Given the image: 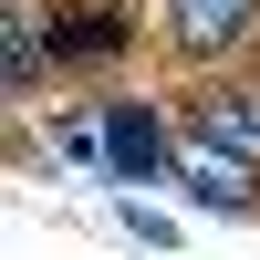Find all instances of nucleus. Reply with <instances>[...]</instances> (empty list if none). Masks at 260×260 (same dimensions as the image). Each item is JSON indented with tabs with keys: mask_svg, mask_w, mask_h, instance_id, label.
Masks as SVG:
<instances>
[{
	"mask_svg": "<svg viewBox=\"0 0 260 260\" xmlns=\"http://www.w3.org/2000/svg\"><path fill=\"white\" fill-rule=\"evenodd\" d=\"M250 42H260V0H156V62L187 83L240 73Z\"/></svg>",
	"mask_w": 260,
	"mask_h": 260,
	"instance_id": "nucleus-1",
	"label": "nucleus"
},
{
	"mask_svg": "<svg viewBox=\"0 0 260 260\" xmlns=\"http://www.w3.org/2000/svg\"><path fill=\"white\" fill-rule=\"evenodd\" d=\"M42 31H52L62 73H115L136 52V0H42Z\"/></svg>",
	"mask_w": 260,
	"mask_h": 260,
	"instance_id": "nucleus-2",
	"label": "nucleus"
},
{
	"mask_svg": "<svg viewBox=\"0 0 260 260\" xmlns=\"http://www.w3.org/2000/svg\"><path fill=\"white\" fill-rule=\"evenodd\" d=\"M177 115H187V136H208V146H229V156H250V167H260V83H240V73L187 83Z\"/></svg>",
	"mask_w": 260,
	"mask_h": 260,
	"instance_id": "nucleus-3",
	"label": "nucleus"
},
{
	"mask_svg": "<svg viewBox=\"0 0 260 260\" xmlns=\"http://www.w3.org/2000/svg\"><path fill=\"white\" fill-rule=\"evenodd\" d=\"M177 187H187L198 208L260 219V167H250V156H229V146H208V136H177Z\"/></svg>",
	"mask_w": 260,
	"mask_h": 260,
	"instance_id": "nucleus-4",
	"label": "nucleus"
},
{
	"mask_svg": "<svg viewBox=\"0 0 260 260\" xmlns=\"http://www.w3.org/2000/svg\"><path fill=\"white\" fill-rule=\"evenodd\" d=\"M104 167H115V177H136V187L177 167V146H167V115H156V104H136V94L104 104Z\"/></svg>",
	"mask_w": 260,
	"mask_h": 260,
	"instance_id": "nucleus-5",
	"label": "nucleus"
},
{
	"mask_svg": "<svg viewBox=\"0 0 260 260\" xmlns=\"http://www.w3.org/2000/svg\"><path fill=\"white\" fill-rule=\"evenodd\" d=\"M0 73H11L21 104H31L42 83H62V52H52V31H42V11H0Z\"/></svg>",
	"mask_w": 260,
	"mask_h": 260,
	"instance_id": "nucleus-6",
	"label": "nucleus"
},
{
	"mask_svg": "<svg viewBox=\"0 0 260 260\" xmlns=\"http://www.w3.org/2000/svg\"><path fill=\"white\" fill-rule=\"evenodd\" d=\"M11 11H42V0H11Z\"/></svg>",
	"mask_w": 260,
	"mask_h": 260,
	"instance_id": "nucleus-7",
	"label": "nucleus"
}]
</instances>
